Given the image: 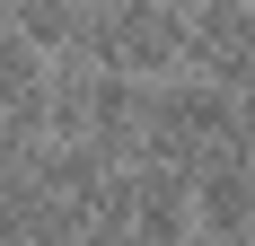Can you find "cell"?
Returning <instances> with one entry per match:
<instances>
[{
  "label": "cell",
  "instance_id": "cell-1",
  "mask_svg": "<svg viewBox=\"0 0 255 246\" xmlns=\"http://www.w3.org/2000/svg\"><path fill=\"white\" fill-rule=\"evenodd\" d=\"M194 220L220 229V238H238V229H255V158H238V149H220L203 176H194Z\"/></svg>",
  "mask_w": 255,
  "mask_h": 246
}]
</instances>
